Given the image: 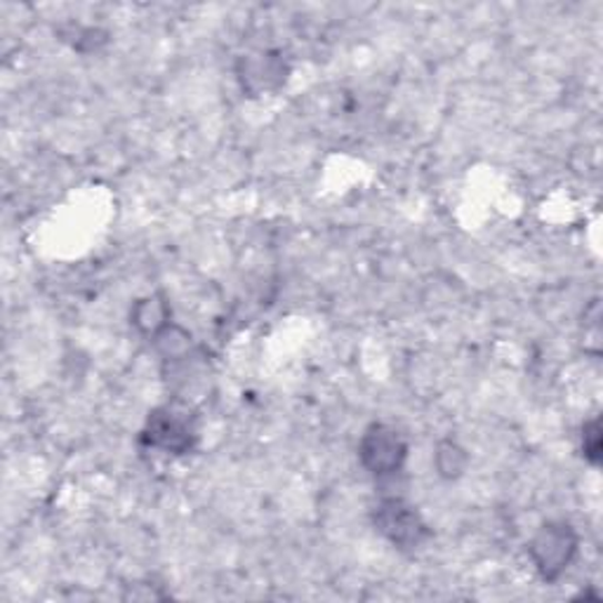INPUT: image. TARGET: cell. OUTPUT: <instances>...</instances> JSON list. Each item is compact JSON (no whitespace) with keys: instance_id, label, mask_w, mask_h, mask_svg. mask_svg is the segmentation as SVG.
Instances as JSON below:
<instances>
[{"instance_id":"7a4b0ae2","label":"cell","mask_w":603,"mask_h":603,"mask_svg":"<svg viewBox=\"0 0 603 603\" xmlns=\"http://www.w3.org/2000/svg\"><path fill=\"white\" fill-rule=\"evenodd\" d=\"M373 521L375 529L401 552H415L432 537V529L426 526L418 507L399 495L380 498L373 510Z\"/></svg>"},{"instance_id":"277c9868","label":"cell","mask_w":603,"mask_h":603,"mask_svg":"<svg viewBox=\"0 0 603 603\" xmlns=\"http://www.w3.org/2000/svg\"><path fill=\"white\" fill-rule=\"evenodd\" d=\"M359 460L371 476L392 479L403 472L408 460V441L396 426L373 422L359 441Z\"/></svg>"},{"instance_id":"6da1fadb","label":"cell","mask_w":603,"mask_h":603,"mask_svg":"<svg viewBox=\"0 0 603 603\" xmlns=\"http://www.w3.org/2000/svg\"><path fill=\"white\" fill-rule=\"evenodd\" d=\"M580 550V537L569 521H550L533 535L529 554L544 582H556L566 573Z\"/></svg>"},{"instance_id":"9c48e42d","label":"cell","mask_w":603,"mask_h":603,"mask_svg":"<svg viewBox=\"0 0 603 603\" xmlns=\"http://www.w3.org/2000/svg\"><path fill=\"white\" fill-rule=\"evenodd\" d=\"M466 462H470V455H466V451L458 441L453 439L439 441L436 453H434V466L441 479H449V481L460 479L466 470Z\"/></svg>"},{"instance_id":"5b68a950","label":"cell","mask_w":603,"mask_h":603,"mask_svg":"<svg viewBox=\"0 0 603 603\" xmlns=\"http://www.w3.org/2000/svg\"><path fill=\"white\" fill-rule=\"evenodd\" d=\"M239 81L243 92L250 97H258L264 92H274L285 86L290 67L283 60L279 52H255V54H245L239 60L237 67Z\"/></svg>"},{"instance_id":"52a82bcc","label":"cell","mask_w":603,"mask_h":603,"mask_svg":"<svg viewBox=\"0 0 603 603\" xmlns=\"http://www.w3.org/2000/svg\"><path fill=\"white\" fill-rule=\"evenodd\" d=\"M57 33H60L64 43H69L76 52H81V54L100 52L109 43V33L100 27H83V24L69 22L57 29Z\"/></svg>"},{"instance_id":"3957f363","label":"cell","mask_w":603,"mask_h":603,"mask_svg":"<svg viewBox=\"0 0 603 603\" xmlns=\"http://www.w3.org/2000/svg\"><path fill=\"white\" fill-rule=\"evenodd\" d=\"M199 432L187 408L161 405L149 413L142 430V443L168 455H187L197 449Z\"/></svg>"},{"instance_id":"8992f818","label":"cell","mask_w":603,"mask_h":603,"mask_svg":"<svg viewBox=\"0 0 603 603\" xmlns=\"http://www.w3.org/2000/svg\"><path fill=\"white\" fill-rule=\"evenodd\" d=\"M130 323L140 330L142 335L153 338L159 330H163L170 321V304L163 295H149L132 304Z\"/></svg>"},{"instance_id":"ba28073f","label":"cell","mask_w":603,"mask_h":603,"mask_svg":"<svg viewBox=\"0 0 603 603\" xmlns=\"http://www.w3.org/2000/svg\"><path fill=\"white\" fill-rule=\"evenodd\" d=\"M155 352H159L165 361H182L191 352V335L178 323H168L163 330H159L151 338Z\"/></svg>"},{"instance_id":"30bf717a","label":"cell","mask_w":603,"mask_h":603,"mask_svg":"<svg viewBox=\"0 0 603 603\" xmlns=\"http://www.w3.org/2000/svg\"><path fill=\"white\" fill-rule=\"evenodd\" d=\"M580 443H582V455L594 466L601 464V451H603V434H601V420L592 418L585 424H582V434H580Z\"/></svg>"}]
</instances>
